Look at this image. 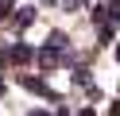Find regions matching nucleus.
Masks as SVG:
<instances>
[{"label":"nucleus","mask_w":120,"mask_h":116,"mask_svg":"<svg viewBox=\"0 0 120 116\" xmlns=\"http://www.w3.org/2000/svg\"><path fill=\"white\" fill-rule=\"evenodd\" d=\"M8 58H12V62H31V58H35V50H31L27 43H16V46L8 50Z\"/></svg>","instance_id":"f257e3e1"},{"label":"nucleus","mask_w":120,"mask_h":116,"mask_svg":"<svg viewBox=\"0 0 120 116\" xmlns=\"http://www.w3.org/2000/svg\"><path fill=\"white\" fill-rule=\"evenodd\" d=\"M23 85H27L31 93H43V97H54V93L47 89V81H39V77H23Z\"/></svg>","instance_id":"f03ea898"},{"label":"nucleus","mask_w":120,"mask_h":116,"mask_svg":"<svg viewBox=\"0 0 120 116\" xmlns=\"http://www.w3.org/2000/svg\"><path fill=\"white\" fill-rule=\"evenodd\" d=\"M12 19H16V27H27V23L35 19V8H16V15H12Z\"/></svg>","instance_id":"7ed1b4c3"},{"label":"nucleus","mask_w":120,"mask_h":116,"mask_svg":"<svg viewBox=\"0 0 120 116\" xmlns=\"http://www.w3.org/2000/svg\"><path fill=\"white\" fill-rule=\"evenodd\" d=\"M109 19L120 23V0H112V4H109Z\"/></svg>","instance_id":"20e7f679"},{"label":"nucleus","mask_w":120,"mask_h":116,"mask_svg":"<svg viewBox=\"0 0 120 116\" xmlns=\"http://www.w3.org/2000/svg\"><path fill=\"white\" fill-rule=\"evenodd\" d=\"M0 4H12V0H0Z\"/></svg>","instance_id":"39448f33"},{"label":"nucleus","mask_w":120,"mask_h":116,"mask_svg":"<svg viewBox=\"0 0 120 116\" xmlns=\"http://www.w3.org/2000/svg\"><path fill=\"white\" fill-rule=\"evenodd\" d=\"M0 93H4V81H0Z\"/></svg>","instance_id":"423d86ee"}]
</instances>
